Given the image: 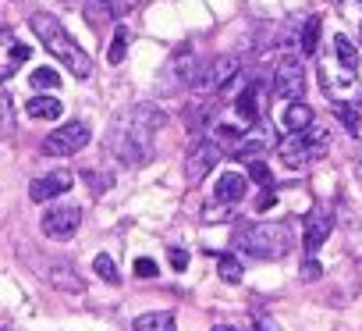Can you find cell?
I'll use <instances>...</instances> for the list:
<instances>
[{
    "label": "cell",
    "mask_w": 362,
    "mask_h": 331,
    "mask_svg": "<svg viewBox=\"0 0 362 331\" xmlns=\"http://www.w3.org/2000/svg\"><path fill=\"white\" fill-rule=\"evenodd\" d=\"M167 114L160 107H153V103H135V107H128L111 129H106V153L117 157L121 164H128V168H139V164H146L149 157H153V139L157 132L163 129Z\"/></svg>",
    "instance_id": "cell-1"
},
{
    "label": "cell",
    "mask_w": 362,
    "mask_h": 331,
    "mask_svg": "<svg viewBox=\"0 0 362 331\" xmlns=\"http://www.w3.org/2000/svg\"><path fill=\"white\" fill-rule=\"evenodd\" d=\"M295 246L288 221H260L234 235V250L249 260H284Z\"/></svg>",
    "instance_id": "cell-2"
},
{
    "label": "cell",
    "mask_w": 362,
    "mask_h": 331,
    "mask_svg": "<svg viewBox=\"0 0 362 331\" xmlns=\"http://www.w3.org/2000/svg\"><path fill=\"white\" fill-rule=\"evenodd\" d=\"M32 32L43 39V47H47L60 65H68V72L75 75V78H89V72H93V61H89V54H85L75 39L68 36V29H64L54 14H47V11H36L32 14Z\"/></svg>",
    "instance_id": "cell-3"
},
{
    "label": "cell",
    "mask_w": 362,
    "mask_h": 331,
    "mask_svg": "<svg viewBox=\"0 0 362 331\" xmlns=\"http://www.w3.org/2000/svg\"><path fill=\"white\" fill-rule=\"evenodd\" d=\"M330 147V132L324 125H313L302 132H288V139L277 147V157L284 160V168H309L313 160H319Z\"/></svg>",
    "instance_id": "cell-4"
},
{
    "label": "cell",
    "mask_w": 362,
    "mask_h": 331,
    "mask_svg": "<svg viewBox=\"0 0 362 331\" xmlns=\"http://www.w3.org/2000/svg\"><path fill=\"white\" fill-rule=\"evenodd\" d=\"M89 139H93V132H89L85 121H64V125H57L47 139H43V153L47 157H71V153L89 147Z\"/></svg>",
    "instance_id": "cell-5"
},
{
    "label": "cell",
    "mask_w": 362,
    "mask_h": 331,
    "mask_svg": "<svg viewBox=\"0 0 362 331\" xmlns=\"http://www.w3.org/2000/svg\"><path fill=\"white\" fill-rule=\"evenodd\" d=\"M234 75H238V61L234 57H213L210 65H199L196 78H192L188 86H192V93H196L199 100H206L213 93H220Z\"/></svg>",
    "instance_id": "cell-6"
},
{
    "label": "cell",
    "mask_w": 362,
    "mask_h": 331,
    "mask_svg": "<svg viewBox=\"0 0 362 331\" xmlns=\"http://www.w3.org/2000/svg\"><path fill=\"white\" fill-rule=\"evenodd\" d=\"M273 93L281 100H302L306 93V65L298 54H284L277 61V72H273Z\"/></svg>",
    "instance_id": "cell-7"
},
{
    "label": "cell",
    "mask_w": 362,
    "mask_h": 331,
    "mask_svg": "<svg viewBox=\"0 0 362 331\" xmlns=\"http://www.w3.org/2000/svg\"><path fill=\"white\" fill-rule=\"evenodd\" d=\"M319 86H324V93H327L334 103H348V100L362 103V86H359L355 72L345 68V65H337V68L319 65Z\"/></svg>",
    "instance_id": "cell-8"
},
{
    "label": "cell",
    "mask_w": 362,
    "mask_h": 331,
    "mask_svg": "<svg viewBox=\"0 0 362 331\" xmlns=\"http://www.w3.org/2000/svg\"><path fill=\"white\" fill-rule=\"evenodd\" d=\"M78 224H82V206L78 203H60V206H47L39 228H43V235H47V239L68 242V239H75Z\"/></svg>",
    "instance_id": "cell-9"
},
{
    "label": "cell",
    "mask_w": 362,
    "mask_h": 331,
    "mask_svg": "<svg viewBox=\"0 0 362 331\" xmlns=\"http://www.w3.org/2000/svg\"><path fill=\"white\" fill-rule=\"evenodd\" d=\"M220 153H224V147H220V142L217 139H199V142H192V147H188V153H185V178L192 182V185H196V182H203L213 168H217V160H220Z\"/></svg>",
    "instance_id": "cell-10"
},
{
    "label": "cell",
    "mask_w": 362,
    "mask_h": 331,
    "mask_svg": "<svg viewBox=\"0 0 362 331\" xmlns=\"http://www.w3.org/2000/svg\"><path fill=\"white\" fill-rule=\"evenodd\" d=\"M330 232H334V211L327 203H319V206H313V211L306 214V232H302V246L309 253H316L319 246H324L327 239H330Z\"/></svg>",
    "instance_id": "cell-11"
},
{
    "label": "cell",
    "mask_w": 362,
    "mask_h": 331,
    "mask_svg": "<svg viewBox=\"0 0 362 331\" xmlns=\"http://www.w3.org/2000/svg\"><path fill=\"white\" fill-rule=\"evenodd\" d=\"M71 185H75V175L71 171H50V175L32 178L29 196H32V203H47V200H57L60 193H68Z\"/></svg>",
    "instance_id": "cell-12"
},
{
    "label": "cell",
    "mask_w": 362,
    "mask_h": 331,
    "mask_svg": "<svg viewBox=\"0 0 362 331\" xmlns=\"http://www.w3.org/2000/svg\"><path fill=\"white\" fill-rule=\"evenodd\" d=\"M50 264L54 267H39V275L47 278L50 285H57V292H82V288H85L82 275L75 271L68 260H50Z\"/></svg>",
    "instance_id": "cell-13"
},
{
    "label": "cell",
    "mask_w": 362,
    "mask_h": 331,
    "mask_svg": "<svg viewBox=\"0 0 362 331\" xmlns=\"http://www.w3.org/2000/svg\"><path fill=\"white\" fill-rule=\"evenodd\" d=\"M316 121V114H313V107L306 100H291L288 107H284V114H281V129L284 132H302V129H309Z\"/></svg>",
    "instance_id": "cell-14"
},
{
    "label": "cell",
    "mask_w": 362,
    "mask_h": 331,
    "mask_svg": "<svg viewBox=\"0 0 362 331\" xmlns=\"http://www.w3.org/2000/svg\"><path fill=\"white\" fill-rule=\"evenodd\" d=\"M196 72H199V61H196V50H192L188 43L170 57V75H174V82L178 86H188L192 78H196Z\"/></svg>",
    "instance_id": "cell-15"
},
{
    "label": "cell",
    "mask_w": 362,
    "mask_h": 331,
    "mask_svg": "<svg viewBox=\"0 0 362 331\" xmlns=\"http://www.w3.org/2000/svg\"><path fill=\"white\" fill-rule=\"evenodd\" d=\"M256 93H260L256 86H245L242 93H234V111H238V118L245 121V125H260L263 103H260V96H256Z\"/></svg>",
    "instance_id": "cell-16"
},
{
    "label": "cell",
    "mask_w": 362,
    "mask_h": 331,
    "mask_svg": "<svg viewBox=\"0 0 362 331\" xmlns=\"http://www.w3.org/2000/svg\"><path fill=\"white\" fill-rule=\"evenodd\" d=\"M245 189H249V178L245 175H238V171H224L220 178H217V200L220 203H238L242 196H245Z\"/></svg>",
    "instance_id": "cell-17"
},
{
    "label": "cell",
    "mask_w": 362,
    "mask_h": 331,
    "mask_svg": "<svg viewBox=\"0 0 362 331\" xmlns=\"http://www.w3.org/2000/svg\"><path fill=\"white\" fill-rule=\"evenodd\" d=\"M132 8H139V0H85V11L93 18H124Z\"/></svg>",
    "instance_id": "cell-18"
},
{
    "label": "cell",
    "mask_w": 362,
    "mask_h": 331,
    "mask_svg": "<svg viewBox=\"0 0 362 331\" xmlns=\"http://www.w3.org/2000/svg\"><path fill=\"white\" fill-rule=\"evenodd\" d=\"M132 331H178V324H174V314L153 310V314H139L132 321Z\"/></svg>",
    "instance_id": "cell-19"
},
{
    "label": "cell",
    "mask_w": 362,
    "mask_h": 331,
    "mask_svg": "<svg viewBox=\"0 0 362 331\" xmlns=\"http://www.w3.org/2000/svg\"><path fill=\"white\" fill-rule=\"evenodd\" d=\"M60 100L57 96H47V93H36L32 100H29V118H36V121H57L60 118Z\"/></svg>",
    "instance_id": "cell-20"
},
{
    "label": "cell",
    "mask_w": 362,
    "mask_h": 331,
    "mask_svg": "<svg viewBox=\"0 0 362 331\" xmlns=\"http://www.w3.org/2000/svg\"><path fill=\"white\" fill-rule=\"evenodd\" d=\"M263 150H267V139L260 136V132H252V136H245V139H238L234 142V157L238 160H245V164H252V160H263Z\"/></svg>",
    "instance_id": "cell-21"
},
{
    "label": "cell",
    "mask_w": 362,
    "mask_h": 331,
    "mask_svg": "<svg viewBox=\"0 0 362 331\" xmlns=\"http://www.w3.org/2000/svg\"><path fill=\"white\" fill-rule=\"evenodd\" d=\"M334 54H337L341 65L355 72V65H359V50H355V43H352L348 36H334Z\"/></svg>",
    "instance_id": "cell-22"
},
{
    "label": "cell",
    "mask_w": 362,
    "mask_h": 331,
    "mask_svg": "<svg viewBox=\"0 0 362 331\" xmlns=\"http://www.w3.org/2000/svg\"><path fill=\"white\" fill-rule=\"evenodd\" d=\"M298 43H302V54L309 57V54H316V47H319V18L313 14V18H306V25H302V36H298Z\"/></svg>",
    "instance_id": "cell-23"
},
{
    "label": "cell",
    "mask_w": 362,
    "mask_h": 331,
    "mask_svg": "<svg viewBox=\"0 0 362 331\" xmlns=\"http://www.w3.org/2000/svg\"><path fill=\"white\" fill-rule=\"evenodd\" d=\"M217 271H220V278L224 281H231V285H238L242 278H245V267L238 264V257H217Z\"/></svg>",
    "instance_id": "cell-24"
},
{
    "label": "cell",
    "mask_w": 362,
    "mask_h": 331,
    "mask_svg": "<svg viewBox=\"0 0 362 331\" xmlns=\"http://www.w3.org/2000/svg\"><path fill=\"white\" fill-rule=\"evenodd\" d=\"M128 39H132V36H128V29H114V39H111V47H106V61H111V65H121V61H124V54H128Z\"/></svg>",
    "instance_id": "cell-25"
},
{
    "label": "cell",
    "mask_w": 362,
    "mask_h": 331,
    "mask_svg": "<svg viewBox=\"0 0 362 331\" xmlns=\"http://www.w3.org/2000/svg\"><path fill=\"white\" fill-rule=\"evenodd\" d=\"M93 271H96L103 281H111V285H117V281H121V271H117V264H114V257H111V253H100V257L93 260Z\"/></svg>",
    "instance_id": "cell-26"
},
{
    "label": "cell",
    "mask_w": 362,
    "mask_h": 331,
    "mask_svg": "<svg viewBox=\"0 0 362 331\" xmlns=\"http://www.w3.org/2000/svg\"><path fill=\"white\" fill-rule=\"evenodd\" d=\"M29 82H32V89H57L60 86V75L54 68H36L29 75Z\"/></svg>",
    "instance_id": "cell-27"
},
{
    "label": "cell",
    "mask_w": 362,
    "mask_h": 331,
    "mask_svg": "<svg viewBox=\"0 0 362 331\" xmlns=\"http://www.w3.org/2000/svg\"><path fill=\"white\" fill-rule=\"evenodd\" d=\"M14 132V103L8 93H0V136H11Z\"/></svg>",
    "instance_id": "cell-28"
},
{
    "label": "cell",
    "mask_w": 362,
    "mask_h": 331,
    "mask_svg": "<svg viewBox=\"0 0 362 331\" xmlns=\"http://www.w3.org/2000/svg\"><path fill=\"white\" fill-rule=\"evenodd\" d=\"M249 178H252L256 185H263V189H270V185H273V175H270V168H267L263 160H252V164H249Z\"/></svg>",
    "instance_id": "cell-29"
},
{
    "label": "cell",
    "mask_w": 362,
    "mask_h": 331,
    "mask_svg": "<svg viewBox=\"0 0 362 331\" xmlns=\"http://www.w3.org/2000/svg\"><path fill=\"white\" fill-rule=\"evenodd\" d=\"M334 118H341V121H345V129L352 136H359V114L348 107V103H334Z\"/></svg>",
    "instance_id": "cell-30"
},
{
    "label": "cell",
    "mask_w": 362,
    "mask_h": 331,
    "mask_svg": "<svg viewBox=\"0 0 362 331\" xmlns=\"http://www.w3.org/2000/svg\"><path fill=\"white\" fill-rule=\"evenodd\" d=\"M319 275H324V264H319L313 253L302 260V267H298V278H302V281H316Z\"/></svg>",
    "instance_id": "cell-31"
},
{
    "label": "cell",
    "mask_w": 362,
    "mask_h": 331,
    "mask_svg": "<svg viewBox=\"0 0 362 331\" xmlns=\"http://www.w3.org/2000/svg\"><path fill=\"white\" fill-rule=\"evenodd\" d=\"M132 275H135V278H157V275H160V267L149 260V257H139L135 267H132Z\"/></svg>",
    "instance_id": "cell-32"
},
{
    "label": "cell",
    "mask_w": 362,
    "mask_h": 331,
    "mask_svg": "<svg viewBox=\"0 0 362 331\" xmlns=\"http://www.w3.org/2000/svg\"><path fill=\"white\" fill-rule=\"evenodd\" d=\"M167 257H170V267H174V271H185V267H188V253L178 250V246H174V250H167Z\"/></svg>",
    "instance_id": "cell-33"
},
{
    "label": "cell",
    "mask_w": 362,
    "mask_h": 331,
    "mask_svg": "<svg viewBox=\"0 0 362 331\" xmlns=\"http://www.w3.org/2000/svg\"><path fill=\"white\" fill-rule=\"evenodd\" d=\"M29 57H32V50L25 43H14L11 47V61H14V65H21V61H29Z\"/></svg>",
    "instance_id": "cell-34"
},
{
    "label": "cell",
    "mask_w": 362,
    "mask_h": 331,
    "mask_svg": "<svg viewBox=\"0 0 362 331\" xmlns=\"http://www.w3.org/2000/svg\"><path fill=\"white\" fill-rule=\"evenodd\" d=\"M273 200H277V196H273V189H267V193L260 196V203H256V211H270V206H273Z\"/></svg>",
    "instance_id": "cell-35"
},
{
    "label": "cell",
    "mask_w": 362,
    "mask_h": 331,
    "mask_svg": "<svg viewBox=\"0 0 362 331\" xmlns=\"http://www.w3.org/2000/svg\"><path fill=\"white\" fill-rule=\"evenodd\" d=\"M252 331H277V328H273L270 317H256V321H252Z\"/></svg>",
    "instance_id": "cell-36"
},
{
    "label": "cell",
    "mask_w": 362,
    "mask_h": 331,
    "mask_svg": "<svg viewBox=\"0 0 362 331\" xmlns=\"http://www.w3.org/2000/svg\"><path fill=\"white\" fill-rule=\"evenodd\" d=\"M14 68H18V65H4V68H0V78H11V75H14Z\"/></svg>",
    "instance_id": "cell-37"
},
{
    "label": "cell",
    "mask_w": 362,
    "mask_h": 331,
    "mask_svg": "<svg viewBox=\"0 0 362 331\" xmlns=\"http://www.w3.org/2000/svg\"><path fill=\"white\" fill-rule=\"evenodd\" d=\"M213 331H238V328H231V324H217V328H213Z\"/></svg>",
    "instance_id": "cell-38"
},
{
    "label": "cell",
    "mask_w": 362,
    "mask_h": 331,
    "mask_svg": "<svg viewBox=\"0 0 362 331\" xmlns=\"http://www.w3.org/2000/svg\"><path fill=\"white\" fill-rule=\"evenodd\" d=\"M355 175H359V182H362V164H359V171H355Z\"/></svg>",
    "instance_id": "cell-39"
},
{
    "label": "cell",
    "mask_w": 362,
    "mask_h": 331,
    "mask_svg": "<svg viewBox=\"0 0 362 331\" xmlns=\"http://www.w3.org/2000/svg\"><path fill=\"white\" fill-rule=\"evenodd\" d=\"M359 43H362V29H359Z\"/></svg>",
    "instance_id": "cell-40"
},
{
    "label": "cell",
    "mask_w": 362,
    "mask_h": 331,
    "mask_svg": "<svg viewBox=\"0 0 362 331\" xmlns=\"http://www.w3.org/2000/svg\"><path fill=\"white\" fill-rule=\"evenodd\" d=\"M0 93H4V89H0Z\"/></svg>",
    "instance_id": "cell-41"
}]
</instances>
